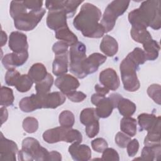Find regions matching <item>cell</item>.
Returning a JSON list of instances; mask_svg holds the SVG:
<instances>
[{
	"label": "cell",
	"instance_id": "9c48e42d",
	"mask_svg": "<svg viewBox=\"0 0 161 161\" xmlns=\"http://www.w3.org/2000/svg\"><path fill=\"white\" fill-rule=\"evenodd\" d=\"M122 96L118 93H113L108 97H103L96 105V113L100 118L109 117L114 108L117 107V104Z\"/></svg>",
	"mask_w": 161,
	"mask_h": 161
},
{
	"label": "cell",
	"instance_id": "cb8c5ba5",
	"mask_svg": "<svg viewBox=\"0 0 161 161\" xmlns=\"http://www.w3.org/2000/svg\"><path fill=\"white\" fill-rule=\"evenodd\" d=\"M47 74V69L42 63H36L32 65L28 73L29 77L35 84L43 80Z\"/></svg>",
	"mask_w": 161,
	"mask_h": 161
},
{
	"label": "cell",
	"instance_id": "8fae6325",
	"mask_svg": "<svg viewBox=\"0 0 161 161\" xmlns=\"http://www.w3.org/2000/svg\"><path fill=\"white\" fill-rule=\"evenodd\" d=\"M18 152L17 144L13 140L6 138L1 133L0 160L16 161V155Z\"/></svg>",
	"mask_w": 161,
	"mask_h": 161
},
{
	"label": "cell",
	"instance_id": "ab89813d",
	"mask_svg": "<svg viewBox=\"0 0 161 161\" xmlns=\"http://www.w3.org/2000/svg\"><path fill=\"white\" fill-rule=\"evenodd\" d=\"M160 91V86L157 84H152L147 89V94L148 96L158 104H160L161 103Z\"/></svg>",
	"mask_w": 161,
	"mask_h": 161
},
{
	"label": "cell",
	"instance_id": "f907efd6",
	"mask_svg": "<svg viewBox=\"0 0 161 161\" xmlns=\"http://www.w3.org/2000/svg\"><path fill=\"white\" fill-rule=\"evenodd\" d=\"M62 160V155L61 154L55 150H53L50 152H49L48 157V160H57L60 161Z\"/></svg>",
	"mask_w": 161,
	"mask_h": 161
},
{
	"label": "cell",
	"instance_id": "8d00e7d4",
	"mask_svg": "<svg viewBox=\"0 0 161 161\" xmlns=\"http://www.w3.org/2000/svg\"><path fill=\"white\" fill-rule=\"evenodd\" d=\"M126 57L138 66L143 64L146 61L145 52L139 47L135 48L134 50L131 52L129 53Z\"/></svg>",
	"mask_w": 161,
	"mask_h": 161
},
{
	"label": "cell",
	"instance_id": "c3c4849f",
	"mask_svg": "<svg viewBox=\"0 0 161 161\" xmlns=\"http://www.w3.org/2000/svg\"><path fill=\"white\" fill-rule=\"evenodd\" d=\"M67 97L71 101L74 103H80L83 101L87 97V95L81 91H72L67 94Z\"/></svg>",
	"mask_w": 161,
	"mask_h": 161
},
{
	"label": "cell",
	"instance_id": "b9f144b4",
	"mask_svg": "<svg viewBox=\"0 0 161 161\" xmlns=\"http://www.w3.org/2000/svg\"><path fill=\"white\" fill-rule=\"evenodd\" d=\"M102 160L108 161H119V157L118 153L112 148H106L103 152L102 155Z\"/></svg>",
	"mask_w": 161,
	"mask_h": 161
},
{
	"label": "cell",
	"instance_id": "3957f363",
	"mask_svg": "<svg viewBox=\"0 0 161 161\" xmlns=\"http://www.w3.org/2000/svg\"><path fill=\"white\" fill-rule=\"evenodd\" d=\"M49 152L42 147L39 142L32 137H27L22 142L21 150L18 152L19 160H48Z\"/></svg>",
	"mask_w": 161,
	"mask_h": 161
},
{
	"label": "cell",
	"instance_id": "83f0119b",
	"mask_svg": "<svg viewBox=\"0 0 161 161\" xmlns=\"http://www.w3.org/2000/svg\"><path fill=\"white\" fill-rule=\"evenodd\" d=\"M136 126L137 123L136 119L128 117H123L120 121V129L121 130L130 136V137L134 136L136 133Z\"/></svg>",
	"mask_w": 161,
	"mask_h": 161
},
{
	"label": "cell",
	"instance_id": "1f68e13d",
	"mask_svg": "<svg viewBox=\"0 0 161 161\" xmlns=\"http://www.w3.org/2000/svg\"><path fill=\"white\" fill-rule=\"evenodd\" d=\"M99 118L96 114V109L93 108H85L80 114V121L85 126L95 120H99Z\"/></svg>",
	"mask_w": 161,
	"mask_h": 161
},
{
	"label": "cell",
	"instance_id": "277c9868",
	"mask_svg": "<svg viewBox=\"0 0 161 161\" xmlns=\"http://www.w3.org/2000/svg\"><path fill=\"white\" fill-rule=\"evenodd\" d=\"M43 138L48 143L59 142L81 143L82 141V134L79 130L62 126L46 130L43 133Z\"/></svg>",
	"mask_w": 161,
	"mask_h": 161
},
{
	"label": "cell",
	"instance_id": "603a6c76",
	"mask_svg": "<svg viewBox=\"0 0 161 161\" xmlns=\"http://www.w3.org/2000/svg\"><path fill=\"white\" fill-rule=\"evenodd\" d=\"M55 35L57 39L65 42L70 47L74 45L78 42L77 36L69 29L68 26L56 30Z\"/></svg>",
	"mask_w": 161,
	"mask_h": 161
},
{
	"label": "cell",
	"instance_id": "5bb4252c",
	"mask_svg": "<svg viewBox=\"0 0 161 161\" xmlns=\"http://www.w3.org/2000/svg\"><path fill=\"white\" fill-rule=\"evenodd\" d=\"M99 82L109 90H116L120 84L119 77L116 72L111 68H107L99 74Z\"/></svg>",
	"mask_w": 161,
	"mask_h": 161
},
{
	"label": "cell",
	"instance_id": "5b68a950",
	"mask_svg": "<svg viewBox=\"0 0 161 161\" xmlns=\"http://www.w3.org/2000/svg\"><path fill=\"white\" fill-rule=\"evenodd\" d=\"M130 3V1L115 0L107 6L100 23L105 33L113 29L117 18L126 11Z\"/></svg>",
	"mask_w": 161,
	"mask_h": 161
},
{
	"label": "cell",
	"instance_id": "7a4b0ae2",
	"mask_svg": "<svg viewBox=\"0 0 161 161\" xmlns=\"http://www.w3.org/2000/svg\"><path fill=\"white\" fill-rule=\"evenodd\" d=\"M128 21L133 27L146 28L148 26L158 30L161 27L160 1H143L138 8L128 14Z\"/></svg>",
	"mask_w": 161,
	"mask_h": 161
},
{
	"label": "cell",
	"instance_id": "44dd1931",
	"mask_svg": "<svg viewBox=\"0 0 161 161\" xmlns=\"http://www.w3.org/2000/svg\"><path fill=\"white\" fill-rule=\"evenodd\" d=\"M68 53L55 56L52 64V72L56 76L65 74L68 71Z\"/></svg>",
	"mask_w": 161,
	"mask_h": 161
},
{
	"label": "cell",
	"instance_id": "ba28073f",
	"mask_svg": "<svg viewBox=\"0 0 161 161\" xmlns=\"http://www.w3.org/2000/svg\"><path fill=\"white\" fill-rule=\"evenodd\" d=\"M45 12V9L42 8L40 10L30 11L22 14L14 19V26L19 30L31 31L37 26Z\"/></svg>",
	"mask_w": 161,
	"mask_h": 161
},
{
	"label": "cell",
	"instance_id": "f5cc1de1",
	"mask_svg": "<svg viewBox=\"0 0 161 161\" xmlns=\"http://www.w3.org/2000/svg\"><path fill=\"white\" fill-rule=\"evenodd\" d=\"M1 125L3 124L4 122H5L8 119V111L5 107H1Z\"/></svg>",
	"mask_w": 161,
	"mask_h": 161
},
{
	"label": "cell",
	"instance_id": "74e56055",
	"mask_svg": "<svg viewBox=\"0 0 161 161\" xmlns=\"http://www.w3.org/2000/svg\"><path fill=\"white\" fill-rule=\"evenodd\" d=\"M23 128L28 133H33L38 128V121L33 117H26L23 121Z\"/></svg>",
	"mask_w": 161,
	"mask_h": 161
},
{
	"label": "cell",
	"instance_id": "484cf974",
	"mask_svg": "<svg viewBox=\"0 0 161 161\" xmlns=\"http://www.w3.org/2000/svg\"><path fill=\"white\" fill-rule=\"evenodd\" d=\"M119 113L124 117H128L132 116L136 109V105L134 103L128 99L123 98V97L119 100L117 107Z\"/></svg>",
	"mask_w": 161,
	"mask_h": 161
},
{
	"label": "cell",
	"instance_id": "6da1fadb",
	"mask_svg": "<svg viewBox=\"0 0 161 161\" xmlns=\"http://www.w3.org/2000/svg\"><path fill=\"white\" fill-rule=\"evenodd\" d=\"M101 10L94 4L86 3L79 13L74 18L73 25L75 29L81 31L84 36L93 38L102 37L105 31L99 23L101 17Z\"/></svg>",
	"mask_w": 161,
	"mask_h": 161
},
{
	"label": "cell",
	"instance_id": "ee69618b",
	"mask_svg": "<svg viewBox=\"0 0 161 161\" xmlns=\"http://www.w3.org/2000/svg\"><path fill=\"white\" fill-rule=\"evenodd\" d=\"M116 144L120 148H126L131 137L123 132H118L114 138Z\"/></svg>",
	"mask_w": 161,
	"mask_h": 161
},
{
	"label": "cell",
	"instance_id": "836d02e7",
	"mask_svg": "<svg viewBox=\"0 0 161 161\" xmlns=\"http://www.w3.org/2000/svg\"><path fill=\"white\" fill-rule=\"evenodd\" d=\"M33 84V82L28 75L23 74L20 75L14 86L19 92H25L31 88Z\"/></svg>",
	"mask_w": 161,
	"mask_h": 161
},
{
	"label": "cell",
	"instance_id": "4fadbf2b",
	"mask_svg": "<svg viewBox=\"0 0 161 161\" xmlns=\"http://www.w3.org/2000/svg\"><path fill=\"white\" fill-rule=\"evenodd\" d=\"M9 47L14 53H19L28 51L27 36L20 31H13L9 37Z\"/></svg>",
	"mask_w": 161,
	"mask_h": 161
},
{
	"label": "cell",
	"instance_id": "2e32d148",
	"mask_svg": "<svg viewBox=\"0 0 161 161\" xmlns=\"http://www.w3.org/2000/svg\"><path fill=\"white\" fill-rule=\"evenodd\" d=\"M28 51L17 53H10L5 55L2 58V64L6 69H13L23 65L28 60Z\"/></svg>",
	"mask_w": 161,
	"mask_h": 161
},
{
	"label": "cell",
	"instance_id": "e575fe53",
	"mask_svg": "<svg viewBox=\"0 0 161 161\" xmlns=\"http://www.w3.org/2000/svg\"><path fill=\"white\" fill-rule=\"evenodd\" d=\"M26 9L23 1H12L9 7V13L11 16L14 19L17 16L27 13Z\"/></svg>",
	"mask_w": 161,
	"mask_h": 161
},
{
	"label": "cell",
	"instance_id": "4dcf8cb0",
	"mask_svg": "<svg viewBox=\"0 0 161 161\" xmlns=\"http://www.w3.org/2000/svg\"><path fill=\"white\" fill-rule=\"evenodd\" d=\"M53 82V77L48 73L47 77L41 82H38L35 85V90L36 93L45 94L49 92Z\"/></svg>",
	"mask_w": 161,
	"mask_h": 161
},
{
	"label": "cell",
	"instance_id": "f1b7e54d",
	"mask_svg": "<svg viewBox=\"0 0 161 161\" xmlns=\"http://www.w3.org/2000/svg\"><path fill=\"white\" fill-rule=\"evenodd\" d=\"M131 36L136 42L145 43V42L152 39V36L146 28L132 26L130 31Z\"/></svg>",
	"mask_w": 161,
	"mask_h": 161
},
{
	"label": "cell",
	"instance_id": "d590c367",
	"mask_svg": "<svg viewBox=\"0 0 161 161\" xmlns=\"http://www.w3.org/2000/svg\"><path fill=\"white\" fill-rule=\"evenodd\" d=\"M58 121L60 126L72 128L75 123L74 115L71 111L69 110H64L59 114Z\"/></svg>",
	"mask_w": 161,
	"mask_h": 161
},
{
	"label": "cell",
	"instance_id": "bcb514c9",
	"mask_svg": "<svg viewBox=\"0 0 161 161\" xmlns=\"http://www.w3.org/2000/svg\"><path fill=\"white\" fill-rule=\"evenodd\" d=\"M69 45L63 41H58L55 42L53 47L52 50L55 55H62L68 53Z\"/></svg>",
	"mask_w": 161,
	"mask_h": 161
},
{
	"label": "cell",
	"instance_id": "8992f818",
	"mask_svg": "<svg viewBox=\"0 0 161 161\" xmlns=\"http://www.w3.org/2000/svg\"><path fill=\"white\" fill-rule=\"evenodd\" d=\"M139 66L126 57L121 62L119 70L124 89L129 92L137 91L140 84L136 75Z\"/></svg>",
	"mask_w": 161,
	"mask_h": 161
},
{
	"label": "cell",
	"instance_id": "816d5d0a",
	"mask_svg": "<svg viewBox=\"0 0 161 161\" xmlns=\"http://www.w3.org/2000/svg\"><path fill=\"white\" fill-rule=\"evenodd\" d=\"M94 89H95V91H96L97 93L103 94L104 96L106 95L109 92V90L108 89H107L106 87H104L103 86H101V85H99V84L95 85Z\"/></svg>",
	"mask_w": 161,
	"mask_h": 161
},
{
	"label": "cell",
	"instance_id": "ffe728a7",
	"mask_svg": "<svg viewBox=\"0 0 161 161\" xmlns=\"http://www.w3.org/2000/svg\"><path fill=\"white\" fill-rule=\"evenodd\" d=\"M65 96L61 92H52L45 94L43 99V108L55 109L64 104Z\"/></svg>",
	"mask_w": 161,
	"mask_h": 161
},
{
	"label": "cell",
	"instance_id": "f546056e",
	"mask_svg": "<svg viewBox=\"0 0 161 161\" xmlns=\"http://www.w3.org/2000/svg\"><path fill=\"white\" fill-rule=\"evenodd\" d=\"M160 126L159 125L148 131L144 139L145 146H153L160 144Z\"/></svg>",
	"mask_w": 161,
	"mask_h": 161
},
{
	"label": "cell",
	"instance_id": "9a60e30c",
	"mask_svg": "<svg viewBox=\"0 0 161 161\" xmlns=\"http://www.w3.org/2000/svg\"><path fill=\"white\" fill-rule=\"evenodd\" d=\"M43 95L36 93L33 94L29 97H23L19 103V108L25 113H30L43 108Z\"/></svg>",
	"mask_w": 161,
	"mask_h": 161
},
{
	"label": "cell",
	"instance_id": "681fc988",
	"mask_svg": "<svg viewBox=\"0 0 161 161\" xmlns=\"http://www.w3.org/2000/svg\"><path fill=\"white\" fill-rule=\"evenodd\" d=\"M23 3L27 9L33 10H40L42 9L43 5V1L39 0H26L23 1Z\"/></svg>",
	"mask_w": 161,
	"mask_h": 161
},
{
	"label": "cell",
	"instance_id": "30bf717a",
	"mask_svg": "<svg viewBox=\"0 0 161 161\" xmlns=\"http://www.w3.org/2000/svg\"><path fill=\"white\" fill-rule=\"evenodd\" d=\"M67 15L64 9L49 10L47 17V25L55 31L62 27L67 26Z\"/></svg>",
	"mask_w": 161,
	"mask_h": 161
},
{
	"label": "cell",
	"instance_id": "60d3db41",
	"mask_svg": "<svg viewBox=\"0 0 161 161\" xmlns=\"http://www.w3.org/2000/svg\"><path fill=\"white\" fill-rule=\"evenodd\" d=\"M20 75V73L14 68L8 69L5 74L6 84L10 86H14Z\"/></svg>",
	"mask_w": 161,
	"mask_h": 161
},
{
	"label": "cell",
	"instance_id": "d6986e66",
	"mask_svg": "<svg viewBox=\"0 0 161 161\" xmlns=\"http://www.w3.org/2000/svg\"><path fill=\"white\" fill-rule=\"evenodd\" d=\"M137 119L140 131L146 130L148 131L161 123L160 116H156L153 114L142 113L138 116Z\"/></svg>",
	"mask_w": 161,
	"mask_h": 161
},
{
	"label": "cell",
	"instance_id": "7dc6e473",
	"mask_svg": "<svg viewBox=\"0 0 161 161\" xmlns=\"http://www.w3.org/2000/svg\"><path fill=\"white\" fill-rule=\"evenodd\" d=\"M139 149V142L135 138L133 140H131L129 143L126 145L127 153L129 157H134L137 153Z\"/></svg>",
	"mask_w": 161,
	"mask_h": 161
},
{
	"label": "cell",
	"instance_id": "f35d334b",
	"mask_svg": "<svg viewBox=\"0 0 161 161\" xmlns=\"http://www.w3.org/2000/svg\"><path fill=\"white\" fill-rule=\"evenodd\" d=\"M83 1L65 0L64 1V9L66 11L67 18H72L74 16L78 6Z\"/></svg>",
	"mask_w": 161,
	"mask_h": 161
},
{
	"label": "cell",
	"instance_id": "7bdbcfd3",
	"mask_svg": "<svg viewBox=\"0 0 161 161\" xmlns=\"http://www.w3.org/2000/svg\"><path fill=\"white\" fill-rule=\"evenodd\" d=\"M99 131V120H95L86 126V133L89 138H94Z\"/></svg>",
	"mask_w": 161,
	"mask_h": 161
},
{
	"label": "cell",
	"instance_id": "f6af8a7d",
	"mask_svg": "<svg viewBox=\"0 0 161 161\" xmlns=\"http://www.w3.org/2000/svg\"><path fill=\"white\" fill-rule=\"evenodd\" d=\"M91 146L94 150L97 152L102 153L108 146L106 140L103 138H97L91 142Z\"/></svg>",
	"mask_w": 161,
	"mask_h": 161
},
{
	"label": "cell",
	"instance_id": "e0dca14e",
	"mask_svg": "<svg viewBox=\"0 0 161 161\" xmlns=\"http://www.w3.org/2000/svg\"><path fill=\"white\" fill-rule=\"evenodd\" d=\"M69 152L73 160L76 161H87L91 157V150L89 147L80 143H73L69 147Z\"/></svg>",
	"mask_w": 161,
	"mask_h": 161
},
{
	"label": "cell",
	"instance_id": "52a82bcc",
	"mask_svg": "<svg viewBox=\"0 0 161 161\" xmlns=\"http://www.w3.org/2000/svg\"><path fill=\"white\" fill-rule=\"evenodd\" d=\"M70 71L77 78L83 79L87 76L84 69V62L86 58V47L85 45L77 42L70 47L69 50Z\"/></svg>",
	"mask_w": 161,
	"mask_h": 161
},
{
	"label": "cell",
	"instance_id": "ac0fdd59",
	"mask_svg": "<svg viewBox=\"0 0 161 161\" xmlns=\"http://www.w3.org/2000/svg\"><path fill=\"white\" fill-rule=\"evenodd\" d=\"M106 57L99 53H93L86 57L84 62V69L86 74H93L96 72L99 67L106 60Z\"/></svg>",
	"mask_w": 161,
	"mask_h": 161
},
{
	"label": "cell",
	"instance_id": "7402d4cb",
	"mask_svg": "<svg viewBox=\"0 0 161 161\" xmlns=\"http://www.w3.org/2000/svg\"><path fill=\"white\" fill-rule=\"evenodd\" d=\"M99 48L101 51L106 55L113 57L118 52V43L113 36L105 35L100 43Z\"/></svg>",
	"mask_w": 161,
	"mask_h": 161
},
{
	"label": "cell",
	"instance_id": "7c38bea8",
	"mask_svg": "<svg viewBox=\"0 0 161 161\" xmlns=\"http://www.w3.org/2000/svg\"><path fill=\"white\" fill-rule=\"evenodd\" d=\"M55 85L64 94L75 91L80 86L77 79L70 74H64L58 76L55 81Z\"/></svg>",
	"mask_w": 161,
	"mask_h": 161
},
{
	"label": "cell",
	"instance_id": "d4e9b609",
	"mask_svg": "<svg viewBox=\"0 0 161 161\" xmlns=\"http://www.w3.org/2000/svg\"><path fill=\"white\" fill-rule=\"evenodd\" d=\"M146 60H155L158 57V52L160 49L158 43L153 39L143 44Z\"/></svg>",
	"mask_w": 161,
	"mask_h": 161
},
{
	"label": "cell",
	"instance_id": "d6a6232c",
	"mask_svg": "<svg viewBox=\"0 0 161 161\" xmlns=\"http://www.w3.org/2000/svg\"><path fill=\"white\" fill-rule=\"evenodd\" d=\"M14 97L13 91L11 89L8 87L2 86L1 88V98L0 104L3 106H9L13 105Z\"/></svg>",
	"mask_w": 161,
	"mask_h": 161
},
{
	"label": "cell",
	"instance_id": "4316f807",
	"mask_svg": "<svg viewBox=\"0 0 161 161\" xmlns=\"http://www.w3.org/2000/svg\"><path fill=\"white\" fill-rule=\"evenodd\" d=\"M161 146L160 144L153 146H145L142 151L141 160L153 161L158 160L160 156Z\"/></svg>",
	"mask_w": 161,
	"mask_h": 161
},
{
	"label": "cell",
	"instance_id": "db71d44e",
	"mask_svg": "<svg viewBox=\"0 0 161 161\" xmlns=\"http://www.w3.org/2000/svg\"><path fill=\"white\" fill-rule=\"evenodd\" d=\"M6 41H7V35H6V33L4 31L1 30V47L4 46V45L6 44Z\"/></svg>",
	"mask_w": 161,
	"mask_h": 161
}]
</instances>
